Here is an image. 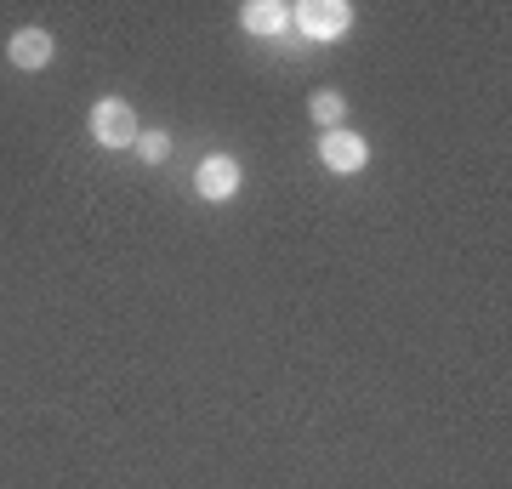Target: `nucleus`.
<instances>
[{"label": "nucleus", "mask_w": 512, "mask_h": 489, "mask_svg": "<svg viewBox=\"0 0 512 489\" xmlns=\"http://www.w3.org/2000/svg\"><path fill=\"white\" fill-rule=\"evenodd\" d=\"M319 160L336 171V177H353V171H365V160H370V148H365V137L359 131H325V143H319Z\"/></svg>", "instance_id": "3"}, {"label": "nucleus", "mask_w": 512, "mask_h": 489, "mask_svg": "<svg viewBox=\"0 0 512 489\" xmlns=\"http://www.w3.org/2000/svg\"><path fill=\"white\" fill-rule=\"evenodd\" d=\"M285 23H291V6H279V0H251L245 6V29L251 35H279Z\"/></svg>", "instance_id": "6"}, {"label": "nucleus", "mask_w": 512, "mask_h": 489, "mask_svg": "<svg viewBox=\"0 0 512 489\" xmlns=\"http://www.w3.org/2000/svg\"><path fill=\"white\" fill-rule=\"evenodd\" d=\"M194 188H200L205 200H228V194L239 188V160H234V154H211V160H200Z\"/></svg>", "instance_id": "4"}, {"label": "nucleus", "mask_w": 512, "mask_h": 489, "mask_svg": "<svg viewBox=\"0 0 512 489\" xmlns=\"http://www.w3.org/2000/svg\"><path fill=\"white\" fill-rule=\"evenodd\" d=\"M92 137L103 148H131L137 137H143V126H137V109H131L126 97H103L92 109Z\"/></svg>", "instance_id": "1"}, {"label": "nucleus", "mask_w": 512, "mask_h": 489, "mask_svg": "<svg viewBox=\"0 0 512 489\" xmlns=\"http://www.w3.org/2000/svg\"><path fill=\"white\" fill-rule=\"evenodd\" d=\"M137 148H143L148 165H160L165 154H171V137H165V131H143V137H137Z\"/></svg>", "instance_id": "8"}, {"label": "nucleus", "mask_w": 512, "mask_h": 489, "mask_svg": "<svg viewBox=\"0 0 512 489\" xmlns=\"http://www.w3.org/2000/svg\"><path fill=\"white\" fill-rule=\"evenodd\" d=\"M296 23H302V35L313 40H342L353 23V6L348 0H302L296 6Z\"/></svg>", "instance_id": "2"}, {"label": "nucleus", "mask_w": 512, "mask_h": 489, "mask_svg": "<svg viewBox=\"0 0 512 489\" xmlns=\"http://www.w3.org/2000/svg\"><path fill=\"white\" fill-rule=\"evenodd\" d=\"M52 35H46V29H18V35H12V46H6V57H12V63H18V69H46V63H52Z\"/></svg>", "instance_id": "5"}, {"label": "nucleus", "mask_w": 512, "mask_h": 489, "mask_svg": "<svg viewBox=\"0 0 512 489\" xmlns=\"http://www.w3.org/2000/svg\"><path fill=\"white\" fill-rule=\"evenodd\" d=\"M308 114L319 120V126L342 131V120H348V97H342V91H313V97H308Z\"/></svg>", "instance_id": "7"}]
</instances>
